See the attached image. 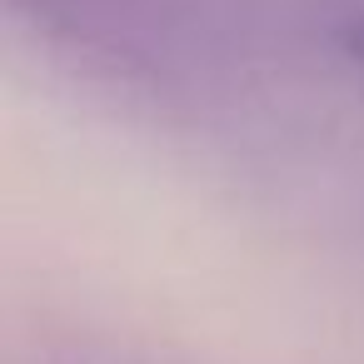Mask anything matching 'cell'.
I'll list each match as a JSON object with an SVG mask.
<instances>
[{
  "label": "cell",
  "mask_w": 364,
  "mask_h": 364,
  "mask_svg": "<svg viewBox=\"0 0 364 364\" xmlns=\"http://www.w3.org/2000/svg\"><path fill=\"white\" fill-rule=\"evenodd\" d=\"M344 41H349V50H354V60H364V21H354V26L344 31Z\"/></svg>",
  "instance_id": "1"
}]
</instances>
